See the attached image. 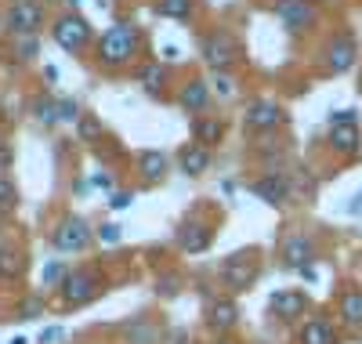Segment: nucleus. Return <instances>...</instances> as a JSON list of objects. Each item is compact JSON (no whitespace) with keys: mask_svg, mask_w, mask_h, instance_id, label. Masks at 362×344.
Returning <instances> with one entry per match:
<instances>
[{"mask_svg":"<svg viewBox=\"0 0 362 344\" xmlns=\"http://www.w3.org/2000/svg\"><path fill=\"white\" fill-rule=\"evenodd\" d=\"M297 344H337V330H334L329 319L312 316V319H305V326L297 330Z\"/></svg>","mask_w":362,"mask_h":344,"instance_id":"obj_16","label":"nucleus"},{"mask_svg":"<svg viewBox=\"0 0 362 344\" xmlns=\"http://www.w3.org/2000/svg\"><path fill=\"white\" fill-rule=\"evenodd\" d=\"M4 29H8V22H4V18H0V33H4Z\"/></svg>","mask_w":362,"mask_h":344,"instance_id":"obj_43","label":"nucleus"},{"mask_svg":"<svg viewBox=\"0 0 362 344\" xmlns=\"http://www.w3.org/2000/svg\"><path fill=\"white\" fill-rule=\"evenodd\" d=\"M138 25L134 22H116L112 29H105L102 40H98V62L109 69H119V66H127V62L138 55Z\"/></svg>","mask_w":362,"mask_h":344,"instance_id":"obj_1","label":"nucleus"},{"mask_svg":"<svg viewBox=\"0 0 362 344\" xmlns=\"http://www.w3.org/2000/svg\"><path fill=\"white\" fill-rule=\"evenodd\" d=\"M83 113H80V105L73 102V98H58V120H69V123H76Z\"/></svg>","mask_w":362,"mask_h":344,"instance_id":"obj_32","label":"nucleus"},{"mask_svg":"<svg viewBox=\"0 0 362 344\" xmlns=\"http://www.w3.org/2000/svg\"><path fill=\"white\" fill-rule=\"evenodd\" d=\"M69 4H73V8H76V4H80V0H69Z\"/></svg>","mask_w":362,"mask_h":344,"instance_id":"obj_44","label":"nucleus"},{"mask_svg":"<svg viewBox=\"0 0 362 344\" xmlns=\"http://www.w3.org/2000/svg\"><path fill=\"white\" fill-rule=\"evenodd\" d=\"M131 203H134V193H112V196H109V207H112V210H127Z\"/></svg>","mask_w":362,"mask_h":344,"instance_id":"obj_35","label":"nucleus"},{"mask_svg":"<svg viewBox=\"0 0 362 344\" xmlns=\"http://www.w3.org/2000/svg\"><path fill=\"white\" fill-rule=\"evenodd\" d=\"M235 319H239V308H235L232 297H218V301L206 304V323H210V330L225 333V330L235 326Z\"/></svg>","mask_w":362,"mask_h":344,"instance_id":"obj_17","label":"nucleus"},{"mask_svg":"<svg viewBox=\"0 0 362 344\" xmlns=\"http://www.w3.org/2000/svg\"><path fill=\"white\" fill-rule=\"evenodd\" d=\"M257 279H261V258H257V250H235V254H228L221 261V283L232 294H247Z\"/></svg>","mask_w":362,"mask_h":344,"instance_id":"obj_2","label":"nucleus"},{"mask_svg":"<svg viewBox=\"0 0 362 344\" xmlns=\"http://www.w3.org/2000/svg\"><path fill=\"white\" fill-rule=\"evenodd\" d=\"M69 272H66V265L62 261H51V265H44V287H62V279H66Z\"/></svg>","mask_w":362,"mask_h":344,"instance_id":"obj_31","label":"nucleus"},{"mask_svg":"<svg viewBox=\"0 0 362 344\" xmlns=\"http://www.w3.org/2000/svg\"><path fill=\"white\" fill-rule=\"evenodd\" d=\"M22 272H25L22 250H15V246H0V279H4V283H15V279H22Z\"/></svg>","mask_w":362,"mask_h":344,"instance_id":"obj_23","label":"nucleus"},{"mask_svg":"<svg viewBox=\"0 0 362 344\" xmlns=\"http://www.w3.org/2000/svg\"><path fill=\"white\" fill-rule=\"evenodd\" d=\"M341 123H355V109H337V113H329V127H341Z\"/></svg>","mask_w":362,"mask_h":344,"instance_id":"obj_36","label":"nucleus"},{"mask_svg":"<svg viewBox=\"0 0 362 344\" xmlns=\"http://www.w3.org/2000/svg\"><path fill=\"white\" fill-rule=\"evenodd\" d=\"M199 47H203V58H206L214 69H225L228 62L239 55V47H235L232 33H225V29H214V33H206Z\"/></svg>","mask_w":362,"mask_h":344,"instance_id":"obj_10","label":"nucleus"},{"mask_svg":"<svg viewBox=\"0 0 362 344\" xmlns=\"http://www.w3.org/2000/svg\"><path fill=\"white\" fill-rule=\"evenodd\" d=\"M348 214H362V193H355V196H351V203H348Z\"/></svg>","mask_w":362,"mask_h":344,"instance_id":"obj_41","label":"nucleus"},{"mask_svg":"<svg viewBox=\"0 0 362 344\" xmlns=\"http://www.w3.org/2000/svg\"><path fill=\"white\" fill-rule=\"evenodd\" d=\"M243 123H247V131H276L286 123V113L279 102H268V98H257L247 105L243 113Z\"/></svg>","mask_w":362,"mask_h":344,"instance_id":"obj_7","label":"nucleus"},{"mask_svg":"<svg viewBox=\"0 0 362 344\" xmlns=\"http://www.w3.org/2000/svg\"><path fill=\"white\" fill-rule=\"evenodd\" d=\"M329 145L341 156H355L362 149V134H358L355 123H341V127H329Z\"/></svg>","mask_w":362,"mask_h":344,"instance_id":"obj_18","label":"nucleus"},{"mask_svg":"<svg viewBox=\"0 0 362 344\" xmlns=\"http://www.w3.org/2000/svg\"><path fill=\"white\" fill-rule=\"evenodd\" d=\"M18 207V189L8 174H0V217H8Z\"/></svg>","mask_w":362,"mask_h":344,"instance_id":"obj_27","label":"nucleus"},{"mask_svg":"<svg viewBox=\"0 0 362 344\" xmlns=\"http://www.w3.org/2000/svg\"><path fill=\"white\" fill-rule=\"evenodd\" d=\"M51 243L62 250V254H83L90 246V229H87L83 217H62L58 229L51 232Z\"/></svg>","mask_w":362,"mask_h":344,"instance_id":"obj_6","label":"nucleus"},{"mask_svg":"<svg viewBox=\"0 0 362 344\" xmlns=\"http://www.w3.org/2000/svg\"><path fill=\"white\" fill-rule=\"evenodd\" d=\"M138 171H141V178H145L148 185L163 181V178H167V156H163V152H156V149L138 152Z\"/></svg>","mask_w":362,"mask_h":344,"instance_id":"obj_20","label":"nucleus"},{"mask_svg":"<svg viewBox=\"0 0 362 344\" xmlns=\"http://www.w3.org/2000/svg\"><path fill=\"white\" fill-rule=\"evenodd\" d=\"M15 316H18L22 323L44 316V297H22V301H18V308H15Z\"/></svg>","mask_w":362,"mask_h":344,"instance_id":"obj_29","label":"nucleus"},{"mask_svg":"<svg viewBox=\"0 0 362 344\" xmlns=\"http://www.w3.org/2000/svg\"><path fill=\"white\" fill-rule=\"evenodd\" d=\"M177 167H181V174H189V178L206 174V171H210V149L199 145V142L185 145V149L177 152Z\"/></svg>","mask_w":362,"mask_h":344,"instance_id":"obj_15","label":"nucleus"},{"mask_svg":"<svg viewBox=\"0 0 362 344\" xmlns=\"http://www.w3.org/2000/svg\"><path fill=\"white\" fill-rule=\"evenodd\" d=\"M214 84H218V91H221V95H232V91H235V87H232V80H228V76H218V80H214Z\"/></svg>","mask_w":362,"mask_h":344,"instance_id":"obj_40","label":"nucleus"},{"mask_svg":"<svg viewBox=\"0 0 362 344\" xmlns=\"http://www.w3.org/2000/svg\"><path fill=\"white\" fill-rule=\"evenodd\" d=\"M206 102H210V87H206V80H192V84H185V87H181V95H177V105L185 109V113H203Z\"/></svg>","mask_w":362,"mask_h":344,"instance_id":"obj_19","label":"nucleus"},{"mask_svg":"<svg viewBox=\"0 0 362 344\" xmlns=\"http://www.w3.org/2000/svg\"><path fill=\"white\" fill-rule=\"evenodd\" d=\"M276 18L283 22L286 33H300L315 22V4L312 0H276Z\"/></svg>","mask_w":362,"mask_h":344,"instance_id":"obj_9","label":"nucleus"},{"mask_svg":"<svg viewBox=\"0 0 362 344\" xmlns=\"http://www.w3.org/2000/svg\"><path fill=\"white\" fill-rule=\"evenodd\" d=\"M156 15H160V18L185 22V18L192 15V0H156Z\"/></svg>","mask_w":362,"mask_h":344,"instance_id":"obj_26","label":"nucleus"},{"mask_svg":"<svg viewBox=\"0 0 362 344\" xmlns=\"http://www.w3.org/2000/svg\"><path fill=\"white\" fill-rule=\"evenodd\" d=\"M33 113H37L40 123H47V127H51V123H58V102H51V98H37L33 102Z\"/></svg>","mask_w":362,"mask_h":344,"instance_id":"obj_30","label":"nucleus"},{"mask_svg":"<svg viewBox=\"0 0 362 344\" xmlns=\"http://www.w3.org/2000/svg\"><path fill=\"white\" fill-rule=\"evenodd\" d=\"M98 236H102L105 243H119V236H124V232H119V225H112V222H109V225H102V229H98Z\"/></svg>","mask_w":362,"mask_h":344,"instance_id":"obj_38","label":"nucleus"},{"mask_svg":"<svg viewBox=\"0 0 362 344\" xmlns=\"http://www.w3.org/2000/svg\"><path fill=\"white\" fill-rule=\"evenodd\" d=\"M210 243H214V232H210V225H203V222H181V229H177V246L185 250V254H206Z\"/></svg>","mask_w":362,"mask_h":344,"instance_id":"obj_13","label":"nucleus"},{"mask_svg":"<svg viewBox=\"0 0 362 344\" xmlns=\"http://www.w3.org/2000/svg\"><path fill=\"white\" fill-rule=\"evenodd\" d=\"M192 134H196V142L199 145H214V142H221V134H225V123L218 120V116H199L196 123H192Z\"/></svg>","mask_w":362,"mask_h":344,"instance_id":"obj_24","label":"nucleus"},{"mask_svg":"<svg viewBox=\"0 0 362 344\" xmlns=\"http://www.w3.org/2000/svg\"><path fill=\"white\" fill-rule=\"evenodd\" d=\"M138 80H141V87H145V95H163V80H167V69L160 66V62H148V66H141Z\"/></svg>","mask_w":362,"mask_h":344,"instance_id":"obj_25","label":"nucleus"},{"mask_svg":"<svg viewBox=\"0 0 362 344\" xmlns=\"http://www.w3.org/2000/svg\"><path fill=\"white\" fill-rule=\"evenodd\" d=\"M124 340L127 344H160V330L153 326V319L148 316H138L124 326Z\"/></svg>","mask_w":362,"mask_h":344,"instance_id":"obj_22","label":"nucleus"},{"mask_svg":"<svg viewBox=\"0 0 362 344\" xmlns=\"http://www.w3.org/2000/svg\"><path fill=\"white\" fill-rule=\"evenodd\" d=\"M62 337H66L62 326H47V330H40V344H58Z\"/></svg>","mask_w":362,"mask_h":344,"instance_id":"obj_37","label":"nucleus"},{"mask_svg":"<svg viewBox=\"0 0 362 344\" xmlns=\"http://www.w3.org/2000/svg\"><path fill=\"white\" fill-rule=\"evenodd\" d=\"M8 344H29V340H25V337H11Z\"/></svg>","mask_w":362,"mask_h":344,"instance_id":"obj_42","label":"nucleus"},{"mask_svg":"<svg viewBox=\"0 0 362 344\" xmlns=\"http://www.w3.org/2000/svg\"><path fill=\"white\" fill-rule=\"evenodd\" d=\"M355 55H358L355 37L351 33H337L334 40H329V47H326V69L329 73H348L355 66Z\"/></svg>","mask_w":362,"mask_h":344,"instance_id":"obj_12","label":"nucleus"},{"mask_svg":"<svg viewBox=\"0 0 362 344\" xmlns=\"http://www.w3.org/2000/svg\"><path fill=\"white\" fill-rule=\"evenodd\" d=\"M279 258H283V268L305 272V268H312V261H315V243H312L308 236H290V239L283 243V250H279Z\"/></svg>","mask_w":362,"mask_h":344,"instance_id":"obj_11","label":"nucleus"},{"mask_svg":"<svg viewBox=\"0 0 362 344\" xmlns=\"http://www.w3.org/2000/svg\"><path fill=\"white\" fill-rule=\"evenodd\" d=\"M308 304H312V301H308L305 290H279V294L268 297V311H272L279 323H297V319L308 311Z\"/></svg>","mask_w":362,"mask_h":344,"instance_id":"obj_8","label":"nucleus"},{"mask_svg":"<svg viewBox=\"0 0 362 344\" xmlns=\"http://www.w3.org/2000/svg\"><path fill=\"white\" fill-rule=\"evenodd\" d=\"M15 167V149L8 142H0V174H8Z\"/></svg>","mask_w":362,"mask_h":344,"instance_id":"obj_34","label":"nucleus"},{"mask_svg":"<svg viewBox=\"0 0 362 344\" xmlns=\"http://www.w3.org/2000/svg\"><path fill=\"white\" fill-rule=\"evenodd\" d=\"M337 316L344 326L351 330H362V290H344L341 301H337Z\"/></svg>","mask_w":362,"mask_h":344,"instance_id":"obj_21","label":"nucleus"},{"mask_svg":"<svg viewBox=\"0 0 362 344\" xmlns=\"http://www.w3.org/2000/svg\"><path fill=\"white\" fill-rule=\"evenodd\" d=\"M4 22H8L11 37H37L44 25V4L40 0H15L4 15Z\"/></svg>","mask_w":362,"mask_h":344,"instance_id":"obj_4","label":"nucleus"},{"mask_svg":"<svg viewBox=\"0 0 362 344\" xmlns=\"http://www.w3.org/2000/svg\"><path fill=\"white\" fill-rule=\"evenodd\" d=\"M90 185H95V189H105V193H109V189H112V178H109V174H102V171H98V174H95V178H90Z\"/></svg>","mask_w":362,"mask_h":344,"instance_id":"obj_39","label":"nucleus"},{"mask_svg":"<svg viewBox=\"0 0 362 344\" xmlns=\"http://www.w3.org/2000/svg\"><path fill=\"white\" fill-rule=\"evenodd\" d=\"M15 55L25 62V58H33L37 55V37H15Z\"/></svg>","mask_w":362,"mask_h":344,"instance_id":"obj_33","label":"nucleus"},{"mask_svg":"<svg viewBox=\"0 0 362 344\" xmlns=\"http://www.w3.org/2000/svg\"><path fill=\"white\" fill-rule=\"evenodd\" d=\"M105 287V279L95 272V268H76L62 279V287H58V297H62L66 308H80L87 301H95Z\"/></svg>","mask_w":362,"mask_h":344,"instance_id":"obj_3","label":"nucleus"},{"mask_svg":"<svg viewBox=\"0 0 362 344\" xmlns=\"http://www.w3.org/2000/svg\"><path fill=\"white\" fill-rule=\"evenodd\" d=\"M250 193L261 200V203H268V207H283L286 203V196H290V181L283 178V174H264V178H257L254 185H250Z\"/></svg>","mask_w":362,"mask_h":344,"instance_id":"obj_14","label":"nucleus"},{"mask_svg":"<svg viewBox=\"0 0 362 344\" xmlns=\"http://www.w3.org/2000/svg\"><path fill=\"white\" fill-rule=\"evenodd\" d=\"M76 134H80V142H98V138H102V120L83 113V116L76 120Z\"/></svg>","mask_w":362,"mask_h":344,"instance_id":"obj_28","label":"nucleus"},{"mask_svg":"<svg viewBox=\"0 0 362 344\" xmlns=\"http://www.w3.org/2000/svg\"><path fill=\"white\" fill-rule=\"evenodd\" d=\"M51 37H54V44L62 47V51L80 55L90 44V22L83 15H62V18L51 25Z\"/></svg>","mask_w":362,"mask_h":344,"instance_id":"obj_5","label":"nucleus"}]
</instances>
